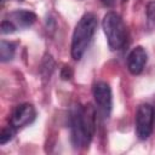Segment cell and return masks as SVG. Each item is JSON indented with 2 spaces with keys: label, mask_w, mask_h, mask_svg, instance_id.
Wrapping results in <instances>:
<instances>
[{
  "label": "cell",
  "mask_w": 155,
  "mask_h": 155,
  "mask_svg": "<svg viewBox=\"0 0 155 155\" xmlns=\"http://www.w3.org/2000/svg\"><path fill=\"white\" fill-rule=\"evenodd\" d=\"M16 30H17V28L15 27V24H13L11 21L4 19V21L1 22V33H2V34H10V33H13V31H16Z\"/></svg>",
  "instance_id": "obj_11"
},
{
  "label": "cell",
  "mask_w": 155,
  "mask_h": 155,
  "mask_svg": "<svg viewBox=\"0 0 155 155\" xmlns=\"http://www.w3.org/2000/svg\"><path fill=\"white\" fill-rule=\"evenodd\" d=\"M8 21H11L17 29L28 28L36 21V15L28 10H17L10 13Z\"/></svg>",
  "instance_id": "obj_8"
},
{
  "label": "cell",
  "mask_w": 155,
  "mask_h": 155,
  "mask_svg": "<svg viewBox=\"0 0 155 155\" xmlns=\"http://www.w3.org/2000/svg\"><path fill=\"white\" fill-rule=\"evenodd\" d=\"M154 109L150 104H142L136 113V133L139 139H147L153 132Z\"/></svg>",
  "instance_id": "obj_5"
},
{
  "label": "cell",
  "mask_w": 155,
  "mask_h": 155,
  "mask_svg": "<svg viewBox=\"0 0 155 155\" xmlns=\"http://www.w3.org/2000/svg\"><path fill=\"white\" fill-rule=\"evenodd\" d=\"M93 97L96 102V111L103 119H108L111 111L113 98L111 88L107 82L99 81L93 86Z\"/></svg>",
  "instance_id": "obj_4"
},
{
  "label": "cell",
  "mask_w": 155,
  "mask_h": 155,
  "mask_svg": "<svg viewBox=\"0 0 155 155\" xmlns=\"http://www.w3.org/2000/svg\"><path fill=\"white\" fill-rule=\"evenodd\" d=\"M61 76L63 80H70L73 78V70L69 65H64L62 71H61Z\"/></svg>",
  "instance_id": "obj_12"
},
{
  "label": "cell",
  "mask_w": 155,
  "mask_h": 155,
  "mask_svg": "<svg viewBox=\"0 0 155 155\" xmlns=\"http://www.w3.org/2000/svg\"><path fill=\"white\" fill-rule=\"evenodd\" d=\"M122 1H124V2H125V1H127V0H122Z\"/></svg>",
  "instance_id": "obj_14"
},
{
  "label": "cell",
  "mask_w": 155,
  "mask_h": 155,
  "mask_svg": "<svg viewBox=\"0 0 155 155\" xmlns=\"http://www.w3.org/2000/svg\"><path fill=\"white\" fill-rule=\"evenodd\" d=\"M98 21L94 13H85L78 22L71 38V57L79 61L85 54L96 30Z\"/></svg>",
  "instance_id": "obj_2"
},
{
  "label": "cell",
  "mask_w": 155,
  "mask_h": 155,
  "mask_svg": "<svg viewBox=\"0 0 155 155\" xmlns=\"http://www.w3.org/2000/svg\"><path fill=\"white\" fill-rule=\"evenodd\" d=\"M103 1V4L105 5V6H108V7H110V6H113L114 4H115V0H102Z\"/></svg>",
  "instance_id": "obj_13"
},
{
  "label": "cell",
  "mask_w": 155,
  "mask_h": 155,
  "mask_svg": "<svg viewBox=\"0 0 155 155\" xmlns=\"http://www.w3.org/2000/svg\"><path fill=\"white\" fill-rule=\"evenodd\" d=\"M102 27L107 36L108 45L111 51L121 50L126 44L127 30L122 18L116 12H108L104 15L102 21Z\"/></svg>",
  "instance_id": "obj_3"
},
{
  "label": "cell",
  "mask_w": 155,
  "mask_h": 155,
  "mask_svg": "<svg viewBox=\"0 0 155 155\" xmlns=\"http://www.w3.org/2000/svg\"><path fill=\"white\" fill-rule=\"evenodd\" d=\"M35 116H36L35 108L29 103H23V104H19L18 107H16V109L13 110V113L11 115L10 124L15 128L18 130V128H22V127L31 124L34 121Z\"/></svg>",
  "instance_id": "obj_6"
},
{
  "label": "cell",
  "mask_w": 155,
  "mask_h": 155,
  "mask_svg": "<svg viewBox=\"0 0 155 155\" xmlns=\"http://www.w3.org/2000/svg\"><path fill=\"white\" fill-rule=\"evenodd\" d=\"M147 61H148V53L145 48H143L142 46L134 47L127 57V68L130 73L133 75L140 74L147 64Z\"/></svg>",
  "instance_id": "obj_7"
},
{
  "label": "cell",
  "mask_w": 155,
  "mask_h": 155,
  "mask_svg": "<svg viewBox=\"0 0 155 155\" xmlns=\"http://www.w3.org/2000/svg\"><path fill=\"white\" fill-rule=\"evenodd\" d=\"M97 111L91 104L75 105L70 114V138L75 148L87 147L96 131Z\"/></svg>",
  "instance_id": "obj_1"
},
{
  "label": "cell",
  "mask_w": 155,
  "mask_h": 155,
  "mask_svg": "<svg viewBox=\"0 0 155 155\" xmlns=\"http://www.w3.org/2000/svg\"><path fill=\"white\" fill-rule=\"evenodd\" d=\"M16 51V45L13 42L2 40L0 42V61L1 62H8L13 58Z\"/></svg>",
  "instance_id": "obj_9"
},
{
  "label": "cell",
  "mask_w": 155,
  "mask_h": 155,
  "mask_svg": "<svg viewBox=\"0 0 155 155\" xmlns=\"http://www.w3.org/2000/svg\"><path fill=\"white\" fill-rule=\"evenodd\" d=\"M16 131H17V128H15L11 124L7 127H4L0 132V144L4 145L7 142H10L13 138V136L16 134Z\"/></svg>",
  "instance_id": "obj_10"
}]
</instances>
